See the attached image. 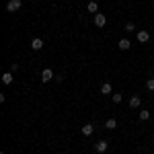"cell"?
Returning a JSON list of instances; mask_svg holds the SVG:
<instances>
[{"label": "cell", "mask_w": 154, "mask_h": 154, "mask_svg": "<svg viewBox=\"0 0 154 154\" xmlns=\"http://www.w3.org/2000/svg\"><path fill=\"white\" fill-rule=\"evenodd\" d=\"M134 29H136V27H134V23H128V25H125V31H128V33H130V31H134Z\"/></svg>", "instance_id": "cell-17"}, {"label": "cell", "mask_w": 154, "mask_h": 154, "mask_svg": "<svg viewBox=\"0 0 154 154\" xmlns=\"http://www.w3.org/2000/svg\"><path fill=\"white\" fill-rule=\"evenodd\" d=\"M138 41L140 43H148L150 41V33L148 31H138Z\"/></svg>", "instance_id": "cell-6"}, {"label": "cell", "mask_w": 154, "mask_h": 154, "mask_svg": "<svg viewBox=\"0 0 154 154\" xmlns=\"http://www.w3.org/2000/svg\"><path fill=\"white\" fill-rule=\"evenodd\" d=\"M117 45H119V49H121V51H128V49H130V48H131V43H130V39H121V41H119Z\"/></svg>", "instance_id": "cell-7"}, {"label": "cell", "mask_w": 154, "mask_h": 154, "mask_svg": "<svg viewBox=\"0 0 154 154\" xmlns=\"http://www.w3.org/2000/svg\"><path fill=\"white\" fill-rule=\"evenodd\" d=\"M107 148H109V142H105V140H101V142L95 144V152H99V154L107 152Z\"/></svg>", "instance_id": "cell-2"}, {"label": "cell", "mask_w": 154, "mask_h": 154, "mask_svg": "<svg viewBox=\"0 0 154 154\" xmlns=\"http://www.w3.org/2000/svg\"><path fill=\"white\" fill-rule=\"evenodd\" d=\"M95 131V125H91V123H86V125H82V134L84 136H91Z\"/></svg>", "instance_id": "cell-9"}, {"label": "cell", "mask_w": 154, "mask_h": 154, "mask_svg": "<svg viewBox=\"0 0 154 154\" xmlns=\"http://www.w3.org/2000/svg\"><path fill=\"white\" fill-rule=\"evenodd\" d=\"M43 45H45V43H43V39H41V37H35V39L31 41V48L35 49V51H39V49L43 48Z\"/></svg>", "instance_id": "cell-3"}, {"label": "cell", "mask_w": 154, "mask_h": 154, "mask_svg": "<svg viewBox=\"0 0 154 154\" xmlns=\"http://www.w3.org/2000/svg\"><path fill=\"white\" fill-rule=\"evenodd\" d=\"M105 23H107L105 14H101V12H97V14H95V25H97V27H105Z\"/></svg>", "instance_id": "cell-5"}, {"label": "cell", "mask_w": 154, "mask_h": 154, "mask_svg": "<svg viewBox=\"0 0 154 154\" xmlns=\"http://www.w3.org/2000/svg\"><path fill=\"white\" fill-rule=\"evenodd\" d=\"M140 103H142V101H140V97H138V95H134L130 99V107H131V109H138V107H140Z\"/></svg>", "instance_id": "cell-8"}, {"label": "cell", "mask_w": 154, "mask_h": 154, "mask_svg": "<svg viewBox=\"0 0 154 154\" xmlns=\"http://www.w3.org/2000/svg\"><path fill=\"white\" fill-rule=\"evenodd\" d=\"M41 80H43V82H49V80H54V72L49 70V68H45V70L41 72Z\"/></svg>", "instance_id": "cell-4"}, {"label": "cell", "mask_w": 154, "mask_h": 154, "mask_svg": "<svg viewBox=\"0 0 154 154\" xmlns=\"http://www.w3.org/2000/svg\"><path fill=\"white\" fill-rule=\"evenodd\" d=\"M86 8H88V12H93V14H97V11H99V4H97L95 0H93V2H88V6H86Z\"/></svg>", "instance_id": "cell-12"}, {"label": "cell", "mask_w": 154, "mask_h": 154, "mask_svg": "<svg viewBox=\"0 0 154 154\" xmlns=\"http://www.w3.org/2000/svg\"><path fill=\"white\" fill-rule=\"evenodd\" d=\"M101 93H103V95H111V84L105 82L103 86H101Z\"/></svg>", "instance_id": "cell-14"}, {"label": "cell", "mask_w": 154, "mask_h": 154, "mask_svg": "<svg viewBox=\"0 0 154 154\" xmlns=\"http://www.w3.org/2000/svg\"><path fill=\"white\" fill-rule=\"evenodd\" d=\"M111 99H113V103H121V101H123V95H121V93H115Z\"/></svg>", "instance_id": "cell-15"}, {"label": "cell", "mask_w": 154, "mask_h": 154, "mask_svg": "<svg viewBox=\"0 0 154 154\" xmlns=\"http://www.w3.org/2000/svg\"><path fill=\"white\" fill-rule=\"evenodd\" d=\"M2 82H4V84H11L12 82V72H4V74H2Z\"/></svg>", "instance_id": "cell-11"}, {"label": "cell", "mask_w": 154, "mask_h": 154, "mask_svg": "<svg viewBox=\"0 0 154 154\" xmlns=\"http://www.w3.org/2000/svg\"><path fill=\"white\" fill-rule=\"evenodd\" d=\"M21 6H23L21 0H8V2H6V11H8V12H17Z\"/></svg>", "instance_id": "cell-1"}, {"label": "cell", "mask_w": 154, "mask_h": 154, "mask_svg": "<svg viewBox=\"0 0 154 154\" xmlns=\"http://www.w3.org/2000/svg\"><path fill=\"white\" fill-rule=\"evenodd\" d=\"M146 86H148V91H154V78H150V80L146 82Z\"/></svg>", "instance_id": "cell-16"}, {"label": "cell", "mask_w": 154, "mask_h": 154, "mask_svg": "<svg viewBox=\"0 0 154 154\" xmlns=\"http://www.w3.org/2000/svg\"><path fill=\"white\" fill-rule=\"evenodd\" d=\"M105 128H107V130H115V128H117V121H115L113 117L107 119V121H105Z\"/></svg>", "instance_id": "cell-10"}, {"label": "cell", "mask_w": 154, "mask_h": 154, "mask_svg": "<svg viewBox=\"0 0 154 154\" xmlns=\"http://www.w3.org/2000/svg\"><path fill=\"white\" fill-rule=\"evenodd\" d=\"M138 117L142 119V121H146V119H150V111H146V109H142V111L138 113Z\"/></svg>", "instance_id": "cell-13"}]
</instances>
